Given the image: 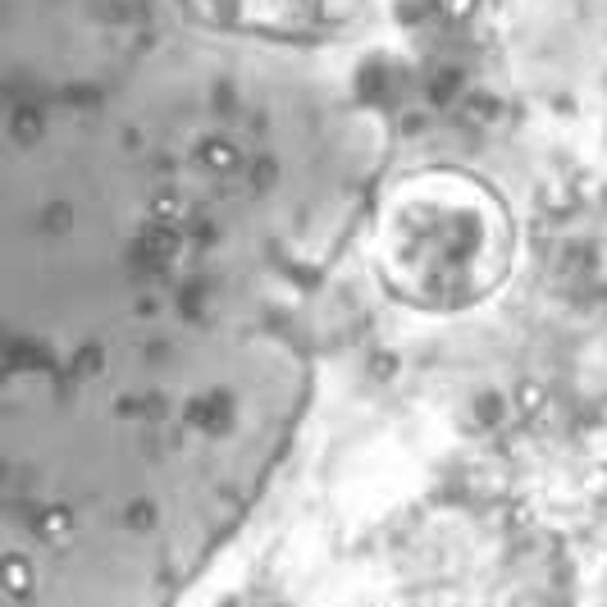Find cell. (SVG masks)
<instances>
[{
  "label": "cell",
  "mask_w": 607,
  "mask_h": 607,
  "mask_svg": "<svg viewBox=\"0 0 607 607\" xmlns=\"http://www.w3.org/2000/svg\"><path fill=\"white\" fill-rule=\"evenodd\" d=\"M512 229L503 206L457 174L411 178L379 215L384 279L425 311H457L507 275Z\"/></svg>",
  "instance_id": "obj_1"
}]
</instances>
